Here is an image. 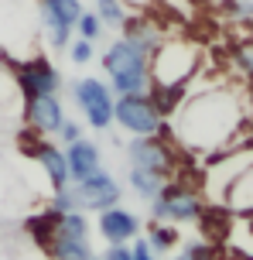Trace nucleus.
<instances>
[{"label":"nucleus","instance_id":"5701e85b","mask_svg":"<svg viewBox=\"0 0 253 260\" xmlns=\"http://www.w3.org/2000/svg\"><path fill=\"white\" fill-rule=\"evenodd\" d=\"M52 212H79L76 209V199H72V188L52 192Z\"/></svg>","mask_w":253,"mask_h":260},{"label":"nucleus","instance_id":"f03ea898","mask_svg":"<svg viewBox=\"0 0 253 260\" xmlns=\"http://www.w3.org/2000/svg\"><path fill=\"white\" fill-rule=\"evenodd\" d=\"M147 58L144 52H137L130 41L113 38L110 48L103 52V69L110 76V86L117 96H140V92H151V72H147Z\"/></svg>","mask_w":253,"mask_h":260},{"label":"nucleus","instance_id":"393cba45","mask_svg":"<svg viewBox=\"0 0 253 260\" xmlns=\"http://www.w3.org/2000/svg\"><path fill=\"white\" fill-rule=\"evenodd\" d=\"M79 137H82V123H79V120H68L65 117V123H62V130H58V141L68 147V144L79 141Z\"/></svg>","mask_w":253,"mask_h":260},{"label":"nucleus","instance_id":"a878e982","mask_svg":"<svg viewBox=\"0 0 253 260\" xmlns=\"http://www.w3.org/2000/svg\"><path fill=\"white\" fill-rule=\"evenodd\" d=\"M99 260H133V257H130V247H127V243H110L106 253Z\"/></svg>","mask_w":253,"mask_h":260},{"label":"nucleus","instance_id":"9d476101","mask_svg":"<svg viewBox=\"0 0 253 260\" xmlns=\"http://www.w3.org/2000/svg\"><path fill=\"white\" fill-rule=\"evenodd\" d=\"M21 151L24 154H31L34 161L41 165V171H45V178H48V185H52V192H62V188H68V165H65V151L58 147V144H52L48 137H41V134H34V137H21Z\"/></svg>","mask_w":253,"mask_h":260},{"label":"nucleus","instance_id":"1a4fd4ad","mask_svg":"<svg viewBox=\"0 0 253 260\" xmlns=\"http://www.w3.org/2000/svg\"><path fill=\"white\" fill-rule=\"evenodd\" d=\"M72 188V199H76V209L79 212H103V209H113L120 206V182L110 175V171H96V175H89L86 182L79 185H68Z\"/></svg>","mask_w":253,"mask_h":260},{"label":"nucleus","instance_id":"bb28decb","mask_svg":"<svg viewBox=\"0 0 253 260\" xmlns=\"http://www.w3.org/2000/svg\"><path fill=\"white\" fill-rule=\"evenodd\" d=\"M130 257H133V260H158L154 253H151V247H147V240H144V236H137V240H133Z\"/></svg>","mask_w":253,"mask_h":260},{"label":"nucleus","instance_id":"4be33fe9","mask_svg":"<svg viewBox=\"0 0 253 260\" xmlns=\"http://www.w3.org/2000/svg\"><path fill=\"white\" fill-rule=\"evenodd\" d=\"M68 58H72V65H89L93 62V55H96V48H93V41H82V38H76V41H68Z\"/></svg>","mask_w":253,"mask_h":260},{"label":"nucleus","instance_id":"39448f33","mask_svg":"<svg viewBox=\"0 0 253 260\" xmlns=\"http://www.w3.org/2000/svg\"><path fill=\"white\" fill-rule=\"evenodd\" d=\"M68 96H72V103L79 106V113L86 117V123L93 130H110L113 127V92H110L106 82H99V79H72L68 82Z\"/></svg>","mask_w":253,"mask_h":260},{"label":"nucleus","instance_id":"412c9836","mask_svg":"<svg viewBox=\"0 0 253 260\" xmlns=\"http://www.w3.org/2000/svg\"><path fill=\"white\" fill-rule=\"evenodd\" d=\"M76 35H79L82 41H96L99 35H103V24H99V17H96L93 11H82L79 21H76Z\"/></svg>","mask_w":253,"mask_h":260},{"label":"nucleus","instance_id":"0eeeda50","mask_svg":"<svg viewBox=\"0 0 253 260\" xmlns=\"http://www.w3.org/2000/svg\"><path fill=\"white\" fill-rule=\"evenodd\" d=\"M113 123H120L133 137H151L161 130L164 120H161L151 92H140V96H117L113 100Z\"/></svg>","mask_w":253,"mask_h":260},{"label":"nucleus","instance_id":"cd10ccee","mask_svg":"<svg viewBox=\"0 0 253 260\" xmlns=\"http://www.w3.org/2000/svg\"><path fill=\"white\" fill-rule=\"evenodd\" d=\"M123 7H133V11H144V7H151L154 0H120Z\"/></svg>","mask_w":253,"mask_h":260},{"label":"nucleus","instance_id":"6ab92c4d","mask_svg":"<svg viewBox=\"0 0 253 260\" xmlns=\"http://www.w3.org/2000/svg\"><path fill=\"white\" fill-rule=\"evenodd\" d=\"M38 11H48V14H55V17H62V21L72 24V31H76V21H79V14H82V4L79 0H38Z\"/></svg>","mask_w":253,"mask_h":260},{"label":"nucleus","instance_id":"b1692460","mask_svg":"<svg viewBox=\"0 0 253 260\" xmlns=\"http://www.w3.org/2000/svg\"><path fill=\"white\" fill-rule=\"evenodd\" d=\"M185 257L192 260H215V250L209 247V243H202V240H192V243H185V250H182Z\"/></svg>","mask_w":253,"mask_h":260},{"label":"nucleus","instance_id":"4468645a","mask_svg":"<svg viewBox=\"0 0 253 260\" xmlns=\"http://www.w3.org/2000/svg\"><path fill=\"white\" fill-rule=\"evenodd\" d=\"M120 38L130 41L137 52H144L147 58H151V55L161 48V41L168 38V35H164L151 17H144V14H127V21H123V27H120Z\"/></svg>","mask_w":253,"mask_h":260},{"label":"nucleus","instance_id":"a211bd4d","mask_svg":"<svg viewBox=\"0 0 253 260\" xmlns=\"http://www.w3.org/2000/svg\"><path fill=\"white\" fill-rule=\"evenodd\" d=\"M127 182H130L133 195H137V199H144V202H151V199L164 188V178L151 175V171H140V168H127Z\"/></svg>","mask_w":253,"mask_h":260},{"label":"nucleus","instance_id":"9b49d317","mask_svg":"<svg viewBox=\"0 0 253 260\" xmlns=\"http://www.w3.org/2000/svg\"><path fill=\"white\" fill-rule=\"evenodd\" d=\"M24 120L27 127L41 137H58L65 123V103L62 96H27L24 100Z\"/></svg>","mask_w":253,"mask_h":260},{"label":"nucleus","instance_id":"ddd939ff","mask_svg":"<svg viewBox=\"0 0 253 260\" xmlns=\"http://www.w3.org/2000/svg\"><path fill=\"white\" fill-rule=\"evenodd\" d=\"M65 165H68V185H79V182H86L89 175L103 171V154H99V147H96L93 141L79 137L76 144L65 147Z\"/></svg>","mask_w":253,"mask_h":260},{"label":"nucleus","instance_id":"aec40b11","mask_svg":"<svg viewBox=\"0 0 253 260\" xmlns=\"http://www.w3.org/2000/svg\"><path fill=\"white\" fill-rule=\"evenodd\" d=\"M96 17H99V24L103 27H117L120 31L123 21H127V7H123L120 0H96Z\"/></svg>","mask_w":253,"mask_h":260},{"label":"nucleus","instance_id":"f257e3e1","mask_svg":"<svg viewBox=\"0 0 253 260\" xmlns=\"http://www.w3.org/2000/svg\"><path fill=\"white\" fill-rule=\"evenodd\" d=\"M168 127H171V141H178L188 154H226L243 130V100L236 96V89L226 86L188 92V100L178 106Z\"/></svg>","mask_w":253,"mask_h":260},{"label":"nucleus","instance_id":"dca6fc26","mask_svg":"<svg viewBox=\"0 0 253 260\" xmlns=\"http://www.w3.org/2000/svg\"><path fill=\"white\" fill-rule=\"evenodd\" d=\"M45 250L52 253V260H93V247L89 240H76V236H62V233H48L45 240Z\"/></svg>","mask_w":253,"mask_h":260},{"label":"nucleus","instance_id":"7ed1b4c3","mask_svg":"<svg viewBox=\"0 0 253 260\" xmlns=\"http://www.w3.org/2000/svg\"><path fill=\"white\" fill-rule=\"evenodd\" d=\"M199 48L185 38H164L161 48L151 55L147 72H151V89H168V86H185L199 72Z\"/></svg>","mask_w":253,"mask_h":260},{"label":"nucleus","instance_id":"20e7f679","mask_svg":"<svg viewBox=\"0 0 253 260\" xmlns=\"http://www.w3.org/2000/svg\"><path fill=\"white\" fill-rule=\"evenodd\" d=\"M202 212H205L202 192L185 182H178V178L164 182V188L151 199V219L154 222H171V226H178V222H199Z\"/></svg>","mask_w":253,"mask_h":260},{"label":"nucleus","instance_id":"c85d7f7f","mask_svg":"<svg viewBox=\"0 0 253 260\" xmlns=\"http://www.w3.org/2000/svg\"><path fill=\"white\" fill-rule=\"evenodd\" d=\"M171 260H192V257H185V253H174V257Z\"/></svg>","mask_w":253,"mask_h":260},{"label":"nucleus","instance_id":"6e6552de","mask_svg":"<svg viewBox=\"0 0 253 260\" xmlns=\"http://www.w3.org/2000/svg\"><path fill=\"white\" fill-rule=\"evenodd\" d=\"M14 82L21 96H62V76L45 55H34V58H24V62L14 69Z\"/></svg>","mask_w":253,"mask_h":260},{"label":"nucleus","instance_id":"2eb2a0df","mask_svg":"<svg viewBox=\"0 0 253 260\" xmlns=\"http://www.w3.org/2000/svg\"><path fill=\"white\" fill-rule=\"evenodd\" d=\"M223 209L233 212V216H253V161L236 175V182L229 185Z\"/></svg>","mask_w":253,"mask_h":260},{"label":"nucleus","instance_id":"c756f323","mask_svg":"<svg viewBox=\"0 0 253 260\" xmlns=\"http://www.w3.org/2000/svg\"><path fill=\"white\" fill-rule=\"evenodd\" d=\"M93 260H99V257H93Z\"/></svg>","mask_w":253,"mask_h":260},{"label":"nucleus","instance_id":"f8f14e48","mask_svg":"<svg viewBox=\"0 0 253 260\" xmlns=\"http://www.w3.org/2000/svg\"><path fill=\"white\" fill-rule=\"evenodd\" d=\"M99 219H96V230L99 236L106 240V243H130L140 236V219L133 216L130 209L123 206H113V209H103V212H96Z\"/></svg>","mask_w":253,"mask_h":260},{"label":"nucleus","instance_id":"423d86ee","mask_svg":"<svg viewBox=\"0 0 253 260\" xmlns=\"http://www.w3.org/2000/svg\"><path fill=\"white\" fill-rule=\"evenodd\" d=\"M127 161L130 168H140V171H151L164 182L174 178V147H171V137H161V134H151V137H130L127 144Z\"/></svg>","mask_w":253,"mask_h":260},{"label":"nucleus","instance_id":"f3484780","mask_svg":"<svg viewBox=\"0 0 253 260\" xmlns=\"http://www.w3.org/2000/svg\"><path fill=\"white\" fill-rule=\"evenodd\" d=\"M147 247H151V253L158 257V253H168V250H174L178 243H182V236H178V230H174L171 222H151V230H147Z\"/></svg>","mask_w":253,"mask_h":260}]
</instances>
